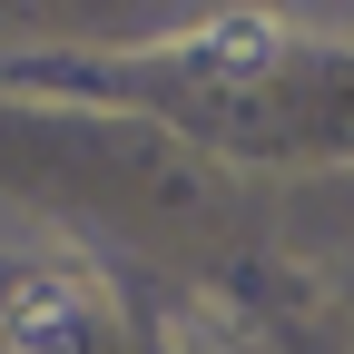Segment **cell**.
I'll list each match as a JSON object with an SVG mask.
<instances>
[{"label": "cell", "instance_id": "cell-2", "mask_svg": "<svg viewBox=\"0 0 354 354\" xmlns=\"http://www.w3.org/2000/svg\"><path fill=\"white\" fill-rule=\"evenodd\" d=\"M0 325H10V344H20V354H79V344H88V325H79L69 286H50V276H20L10 295H0Z\"/></svg>", "mask_w": 354, "mask_h": 354}, {"label": "cell", "instance_id": "cell-1", "mask_svg": "<svg viewBox=\"0 0 354 354\" xmlns=\"http://www.w3.org/2000/svg\"><path fill=\"white\" fill-rule=\"evenodd\" d=\"M286 50H295V30L276 10H216V20L167 39V69H187V79H266Z\"/></svg>", "mask_w": 354, "mask_h": 354}]
</instances>
